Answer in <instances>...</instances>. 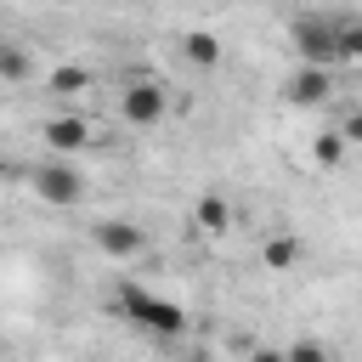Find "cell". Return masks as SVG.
<instances>
[{
  "instance_id": "1",
  "label": "cell",
  "mask_w": 362,
  "mask_h": 362,
  "mask_svg": "<svg viewBox=\"0 0 362 362\" xmlns=\"http://www.w3.org/2000/svg\"><path fill=\"white\" fill-rule=\"evenodd\" d=\"M119 305H124V317L136 322V328H147L153 339H181L187 334V305H175V300H164V294H153V288H141V283H119Z\"/></svg>"
},
{
  "instance_id": "2",
  "label": "cell",
  "mask_w": 362,
  "mask_h": 362,
  "mask_svg": "<svg viewBox=\"0 0 362 362\" xmlns=\"http://www.w3.org/2000/svg\"><path fill=\"white\" fill-rule=\"evenodd\" d=\"M288 45L300 51V68H334V11H294Z\"/></svg>"
},
{
  "instance_id": "3",
  "label": "cell",
  "mask_w": 362,
  "mask_h": 362,
  "mask_svg": "<svg viewBox=\"0 0 362 362\" xmlns=\"http://www.w3.org/2000/svg\"><path fill=\"white\" fill-rule=\"evenodd\" d=\"M28 187H34V198L51 204V209H74V204L85 198V175H79V164H68V158H40L34 175H28Z\"/></svg>"
},
{
  "instance_id": "4",
  "label": "cell",
  "mask_w": 362,
  "mask_h": 362,
  "mask_svg": "<svg viewBox=\"0 0 362 362\" xmlns=\"http://www.w3.org/2000/svg\"><path fill=\"white\" fill-rule=\"evenodd\" d=\"M119 113L130 119V124H158L164 113H170V90H164V79H153V74H136L124 90H119Z\"/></svg>"
},
{
  "instance_id": "5",
  "label": "cell",
  "mask_w": 362,
  "mask_h": 362,
  "mask_svg": "<svg viewBox=\"0 0 362 362\" xmlns=\"http://www.w3.org/2000/svg\"><path fill=\"white\" fill-rule=\"evenodd\" d=\"M96 249H102L107 260H141V255H147V226H136V221L113 215V221H102V226H96Z\"/></svg>"
},
{
  "instance_id": "6",
  "label": "cell",
  "mask_w": 362,
  "mask_h": 362,
  "mask_svg": "<svg viewBox=\"0 0 362 362\" xmlns=\"http://www.w3.org/2000/svg\"><path fill=\"white\" fill-rule=\"evenodd\" d=\"M40 136H45V147H51L57 158H74V153L90 147V119H85V113H51V119L40 124Z\"/></svg>"
},
{
  "instance_id": "7",
  "label": "cell",
  "mask_w": 362,
  "mask_h": 362,
  "mask_svg": "<svg viewBox=\"0 0 362 362\" xmlns=\"http://www.w3.org/2000/svg\"><path fill=\"white\" fill-rule=\"evenodd\" d=\"M283 96H288L294 107H322V102L334 96V68H294L288 85H283Z\"/></svg>"
},
{
  "instance_id": "8",
  "label": "cell",
  "mask_w": 362,
  "mask_h": 362,
  "mask_svg": "<svg viewBox=\"0 0 362 362\" xmlns=\"http://www.w3.org/2000/svg\"><path fill=\"white\" fill-rule=\"evenodd\" d=\"M362 57V11H334V62Z\"/></svg>"
},
{
  "instance_id": "9",
  "label": "cell",
  "mask_w": 362,
  "mask_h": 362,
  "mask_svg": "<svg viewBox=\"0 0 362 362\" xmlns=\"http://www.w3.org/2000/svg\"><path fill=\"white\" fill-rule=\"evenodd\" d=\"M181 57H187L192 68H221L226 51H221V40H215L209 28H187V34H181Z\"/></svg>"
},
{
  "instance_id": "10",
  "label": "cell",
  "mask_w": 362,
  "mask_h": 362,
  "mask_svg": "<svg viewBox=\"0 0 362 362\" xmlns=\"http://www.w3.org/2000/svg\"><path fill=\"white\" fill-rule=\"evenodd\" d=\"M90 85H96V74H90L85 62H62V68L45 74V90H51V96H85Z\"/></svg>"
},
{
  "instance_id": "11",
  "label": "cell",
  "mask_w": 362,
  "mask_h": 362,
  "mask_svg": "<svg viewBox=\"0 0 362 362\" xmlns=\"http://www.w3.org/2000/svg\"><path fill=\"white\" fill-rule=\"evenodd\" d=\"M192 226L209 232V238H221V232L232 226V204H226V192H204L198 209H192Z\"/></svg>"
},
{
  "instance_id": "12",
  "label": "cell",
  "mask_w": 362,
  "mask_h": 362,
  "mask_svg": "<svg viewBox=\"0 0 362 362\" xmlns=\"http://www.w3.org/2000/svg\"><path fill=\"white\" fill-rule=\"evenodd\" d=\"M260 260H266L272 272H294V260H300V238H288V232L266 238V243H260Z\"/></svg>"
},
{
  "instance_id": "13",
  "label": "cell",
  "mask_w": 362,
  "mask_h": 362,
  "mask_svg": "<svg viewBox=\"0 0 362 362\" xmlns=\"http://www.w3.org/2000/svg\"><path fill=\"white\" fill-rule=\"evenodd\" d=\"M28 74H34V57H28V45H11V40H0V79L23 85Z\"/></svg>"
},
{
  "instance_id": "14",
  "label": "cell",
  "mask_w": 362,
  "mask_h": 362,
  "mask_svg": "<svg viewBox=\"0 0 362 362\" xmlns=\"http://www.w3.org/2000/svg\"><path fill=\"white\" fill-rule=\"evenodd\" d=\"M283 362H334V351H328L322 339H294V345L283 351Z\"/></svg>"
},
{
  "instance_id": "15",
  "label": "cell",
  "mask_w": 362,
  "mask_h": 362,
  "mask_svg": "<svg viewBox=\"0 0 362 362\" xmlns=\"http://www.w3.org/2000/svg\"><path fill=\"white\" fill-rule=\"evenodd\" d=\"M339 158H345V141H339L334 130H322V136H317V164H322V170H334Z\"/></svg>"
},
{
  "instance_id": "16",
  "label": "cell",
  "mask_w": 362,
  "mask_h": 362,
  "mask_svg": "<svg viewBox=\"0 0 362 362\" xmlns=\"http://www.w3.org/2000/svg\"><path fill=\"white\" fill-rule=\"evenodd\" d=\"M249 362H283V351H249Z\"/></svg>"
},
{
  "instance_id": "17",
  "label": "cell",
  "mask_w": 362,
  "mask_h": 362,
  "mask_svg": "<svg viewBox=\"0 0 362 362\" xmlns=\"http://www.w3.org/2000/svg\"><path fill=\"white\" fill-rule=\"evenodd\" d=\"M6 181H11V164H6V158H0V187H6Z\"/></svg>"
}]
</instances>
